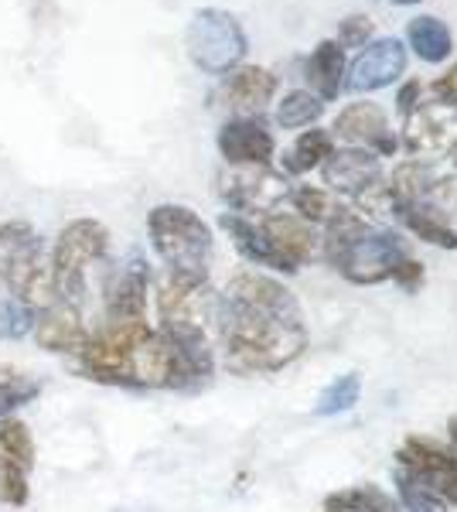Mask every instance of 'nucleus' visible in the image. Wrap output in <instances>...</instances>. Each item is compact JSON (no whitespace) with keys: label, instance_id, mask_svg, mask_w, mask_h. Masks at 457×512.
I'll return each instance as SVG.
<instances>
[{"label":"nucleus","instance_id":"obj_23","mask_svg":"<svg viewBox=\"0 0 457 512\" xmlns=\"http://www.w3.org/2000/svg\"><path fill=\"white\" fill-rule=\"evenodd\" d=\"M400 219L406 222V229H410L413 236L423 239V243L430 246H440V250H457V229L447 222V216L434 205H403Z\"/></svg>","mask_w":457,"mask_h":512},{"label":"nucleus","instance_id":"obj_17","mask_svg":"<svg viewBox=\"0 0 457 512\" xmlns=\"http://www.w3.org/2000/svg\"><path fill=\"white\" fill-rule=\"evenodd\" d=\"M263 229V236L270 239V246L277 250L294 270H301L304 263L318 260L321 253V236L314 233L311 222L297 219L294 212H267L263 219H256Z\"/></svg>","mask_w":457,"mask_h":512},{"label":"nucleus","instance_id":"obj_11","mask_svg":"<svg viewBox=\"0 0 457 512\" xmlns=\"http://www.w3.org/2000/svg\"><path fill=\"white\" fill-rule=\"evenodd\" d=\"M331 137L342 140L348 147H362V151H372L376 158H393L400 151V140H396L393 127H389V117L379 103H352L338 113L335 127H331Z\"/></svg>","mask_w":457,"mask_h":512},{"label":"nucleus","instance_id":"obj_4","mask_svg":"<svg viewBox=\"0 0 457 512\" xmlns=\"http://www.w3.org/2000/svg\"><path fill=\"white\" fill-rule=\"evenodd\" d=\"M147 236L157 260L168 267V274L209 280L215 260L212 226L195 209L178 202H161L147 212Z\"/></svg>","mask_w":457,"mask_h":512},{"label":"nucleus","instance_id":"obj_18","mask_svg":"<svg viewBox=\"0 0 457 512\" xmlns=\"http://www.w3.org/2000/svg\"><path fill=\"white\" fill-rule=\"evenodd\" d=\"M277 96V76L263 65H239L222 82V99L236 117H260Z\"/></svg>","mask_w":457,"mask_h":512},{"label":"nucleus","instance_id":"obj_3","mask_svg":"<svg viewBox=\"0 0 457 512\" xmlns=\"http://www.w3.org/2000/svg\"><path fill=\"white\" fill-rule=\"evenodd\" d=\"M0 277L14 301L38 311L58 301L52 277V246L31 222L7 219L0 222Z\"/></svg>","mask_w":457,"mask_h":512},{"label":"nucleus","instance_id":"obj_14","mask_svg":"<svg viewBox=\"0 0 457 512\" xmlns=\"http://www.w3.org/2000/svg\"><path fill=\"white\" fill-rule=\"evenodd\" d=\"M93 328L86 325V315L76 304L55 301L52 308L38 311L35 328H31V338L41 352L48 355H65V359H76V355L86 349Z\"/></svg>","mask_w":457,"mask_h":512},{"label":"nucleus","instance_id":"obj_31","mask_svg":"<svg viewBox=\"0 0 457 512\" xmlns=\"http://www.w3.org/2000/svg\"><path fill=\"white\" fill-rule=\"evenodd\" d=\"M35 311L31 308H24L21 301H14L11 294H7V301L0 304V335H7V338H24L35 328Z\"/></svg>","mask_w":457,"mask_h":512},{"label":"nucleus","instance_id":"obj_13","mask_svg":"<svg viewBox=\"0 0 457 512\" xmlns=\"http://www.w3.org/2000/svg\"><path fill=\"white\" fill-rule=\"evenodd\" d=\"M215 144L229 168H270L277 154V140L260 117H232L222 123Z\"/></svg>","mask_w":457,"mask_h":512},{"label":"nucleus","instance_id":"obj_25","mask_svg":"<svg viewBox=\"0 0 457 512\" xmlns=\"http://www.w3.org/2000/svg\"><path fill=\"white\" fill-rule=\"evenodd\" d=\"M0 454L11 458L24 472L35 468V434H31V427L21 417H0Z\"/></svg>","mask_w":457,"mask_h":512},{"label":"nucleus","instance_id":"obj_7","mask_svg":"<svg viewBox=\"0 0 457 512\" xmlns=\"http://www.w3.org/2000/svg\"><path fill=\"white\" fill-rule=\"evenodd\" d=\"M185 48L195 69L205 76H229L246 59L249 38L239 24L236 14L222 11V7H198L188 21Z\"/></svg>","mask_w":457,"mask_h":512},{"label":"nucleus","instance_id":"obj_6","mask_svg":"<svg viewBox=\"0 0 457 512\" xmlns=\"http://www.w3.org/2000/svg\"><path fill=\"white\" fill-rule=\"evenodd\" d=\"M157 332L168 338H212L219 294L209 280L164 274L157 284Z\"/></svg>","mask_w":457,"mask_h":512},{"label":"nucleus","instance_id":"obj_29","mask_svg":"<svg viewBox=\"0 0 457 512\" xmlns=\"http://www.w3.org/2000/svg\"><path fill=\"white\" fill-rule=\"evenodd\" d=\"M393 482H396V495H400L396 502H400L403 512H451V506H444L434 492H427L423 485H417L410 475H403L400 468L393 472Z\"/></svg>","mask_w":457,"mask_h":512},{"label":"nucleus","instance_id":"obj_8","mask_svg":"<svg viewBox=\"0 0 457 512\" xmlns=\"http://www.w3.org/2000/svg\"><path fill=\"white\" fill-rule=\"evenodd\" d=\"M396 468L434 492L444 506H457V451L427 434H410L396 451Z\"/></svg>","mask_w":457,"mask_h":512},{"label":"nucleus","instance_id":"obj_20","mask_svg":"<svg viewBox=\"0 0 457 512\" xmlns=\"http://www.w3.org/2000/svg\"><path fill=\"white\" fill-rule=\"evenodd\" d=\"M304 79L307 89L321 99L331 103L345 89V48L335 38H324L314 45V52L304 59Z\"/></svg>","mask_w":457,"mask_h":512},{"label":"nucleus","instance_id":"obj_26","mask_svg":"<svg viewBox=\"0 0 457 512\" xmlns=\"http://www.w3.org/2000/svg\"><path fill=\"white\" fill-rule=\"evenodd\" d=\"M324 113V103L311 89H290V93L277 103V123L284 130H304L314 127Z\"/></svg>","mask_w":457,"mask_h":512},{"label":"nucleus","instance_id":"obj_24","mask_svg":"<svg viewBox=\"0 0 457 512\" xmlns=\"http://www.w3.org/2000/svg\"><path fill=\"white\" fill-rule=\"evenodd\" d=\"M324 512H403V509L386 489L365 482V485H352V489L331 492L324 499Z\"/></svg>","mask_w":457,"mask_h":512},{"label":"nucleus","instance_id":"obj_16","mask_svg":"<svg viewBox=\"0 0 457 512\" xmlns=\"http://www.w3.org/2000/svg\"><path fill=\"white\" fill-rule=\"evenodd\" d=\"M321 171H324V185H331V192L348 195L352 202L376 192L382 181H386L379 158L372 151H362V147H342V151L335 147V154L321 164Z\"/></svg>","mask_w":457,"mask_h":512},{"label":"nucleus","instance_id":"obj_28","mask_svg":"<svg viewBox=\"0 0 457 512\" xmlns=\"http://www.w3.org/2000/svg\"><path fill=\"white\" fill-rule=\"evenodd\" d=\"M287 202H290V209H294V216L304 219V222H311V226H324V219H328L331 209H335V205H331V198H328V192H321V188H314V185L290 188Z\"/></svg>","mask_w":457,"mask_h":512},{"label":"nucleus","instance_id":"obj_1","mask_svg":"<svg viewBox=\"0 0 457 512\" xmlns=\"http://www.w3.org/2000/svg\"><path fill=\"white\" fill-rule=\"evenodd\" d=\"M215 335L232 373H280L307 349L301 304L290 287L263 270H239L219 294Z\"/></svg>","mask_w":457,"mask_h":512},{"label":"nucleus","instance_id":"obj_37","mask_svg":"<svg viewBox=\"0 0 457 512\" xmlns=\"http://www.w3.org/2000/svg\"><path fill=\"white\" fill-rule=\"evenodd\" d=\"M451 448L457 451V417H454V424H451Z\"/></svg>","mask_w":457,"mask_h":512},{"label":"nucleus","instance_id":"obj_19","mask_svg":"<svg viewBox=\"0 0 457 512\" xmlns=\"http://www.w3.org/2000/svg\"><path fill=\"white\" fill-rule=\"evenodd\" d=\"M219 226L226 229L232 246L239 250L246 263H253V267H263V270H273V274H297L294 267L280 256L277 250L270 246V239L263 236L260 222L249 219V216H239V212H222L219 216Z\"/></svg>","mask_w":457,"mask_h":512},{"label":"nucleus","instance_id":"obj_30","mask_svg":"<svg viewBox=\"0 0 457 512\" xmlns=\"http://www.w3.org/2000/svg\"><path fill=\"white\" fill-rule=\"evenodd\" d=\"M28 499H31L28 472L14 465L11 458L0 454V502H4V506L21 509V506H28Z\"/></svg>","mask_w":457,"mask_h":512},{"label":"nucleus","instance_id":"obj_10","mask_svg":"<svg viewBox=\"0 0 457 512\" xmlns=\"http://www.w3.org/2000/svg\"><path fill=\"white\" fill-rule=\"evenodd\" d=\"M403 147L413 158H434L457 147V106L420 103L410 117H403Z\"/></svg>","mask_w":457,"mask_h":512},{"label":"nucleus","instance_id":"obj_2","mask_svg":"<svg viewBox=\"0 0 457 512\" xmlns=\"http://www.w3.org/2000/svg\"><path fill=\"white\" fill-rule=\"evenodd\" d=\"M321 253L345 280L362 287L389 280L396 263L403 256H410L400 233L372 229L362 212H355L352 205H335L331 216L324 219Z\"/></svg>","mask_w":457,"mask_h":512},{"label":"nucleus","instance_id":"obj_27","mask_svg":"<svg viewBox=\"0 0 457 512\" xmlns=\"http://www.w3.org/2000/svg\"><path fill=\"white\" fill-rule=\"evenodd\" d=\"M362 396V379L359 373H345L338 379H331L328 386L321 390L318 403H314V414L318 417H338V414H348V410L359 403Z\"/></svg>","mask_w":457,"mask_h":512},{"label":"nucleus","instance_id":"obj_38","mask_svg":"<svg viewBox=\"0 0 457 512\" xmlns=\"http://www.w3.org/2000/svg\"><path fill=\"white\" fill-rule=\"evenodd\" d=\"M7 301V287H4V277H0V304Z\"/></svg>","mask_w":457,"mask_h":512},{"label":"nucleus","instance_id":"obj_34","mask_svg":"<svg viewBox=\"0 0 457 512\" xmlns=\"http://www.w3.org/2000/svg\"><path fill=\"white\" fill-rule=\"evenodd\" d=\"M420 99H423V82L420 79L403 82L400 93H396V110H400V117H410V113L420 106Z\"/></svg>","mask_w":457,"mask_h":512},{"label":"nucleus","instance_id":"obj_36","mask_svg":"<svg viewBox=\"0 0 457 512\" xmlns=\"http://www.w3.org/2000/svg\"><path fill=\"white\" fill-rule=\"evenodd\" d=\"M21 373L14 366H0V390H4L7 383H11V379H18Z\"/></svg>","mask_w":457,"mask_h":512},{"label":"nucleus","instance_id":"obj_33","mask_svg":"<svg viewBox=\"0 0 457 512\" xmlns=\"http://www.w3.org/2000/svg\"><path fill=\"white\" fill-rule=\"evenodd\" d=\"M389 280H396L403 291H417V287L423 284V263L413 260V256H403V260L396 263V270H393V277H389Z\"/></svg>","mask_w":457,"mask_h":512},{"label":"nucleus","instance_id":"obj_39","mask_svg":"<svg viewBox=\"0 0 457 512\" xmlns=\"http://www.w3.org/2000/svg\"><path fill=\"white\" fill-rule=\"evenodd\" d=\"M393 4H400V7H413V4H420V0H393Z\"/></svg>","mask_w":457,"mask_h":512},{"label":"nucleus","instance_id":"obj_41","mask_svg":"<svg viewBox=\"0 0 457 512\" xmlns=\"http://www.w3.org/2000/svg\"><path fill=\"white\" fill-rule=\"evenodd\" d=\"M451 212H457V195H454V209Z\"/></svg>","mask_w":457,"mask_h":512},{"label":"nucleus","instance_id":"obj_12","mask_svg":"<svg viewBox=\"0 0 457 512\" xmlns=\"http://www.w3.org/2000/svg\"><path fill=\"white\" fill-rule=\"evenodd\" d=\"M345 89L352 93H376L403 79L406 72V45L400 38H372L359 48V55L348 65Z\"/></svg>","mask_w":457,"mask_h":512},{"label":"nucleus","instance_id":"obj_21","mask_svg":"<svg viewBox=\"0 0 457 512\" xmlns=\"http://www.w3.org/2000/svg\"><path fill=\"white\" fill-rule=\"evenodd\" d=\"M406 45H410L427 65H440L451 59L454 35L444 21L434 18V14H420V18H413L406 24Z\"/></svg>","mask_w":457,"mask_h":512},{"label":"nucleus","instance_id":"obj_32","mask_svg":"<svg viewBox=\"0 0 457 512\" xmlns=\"http://www.w3.org/2000/svg\"><path fill=\"white\" fill-rule=\"evenodd\" d=\"M372 35H376V24H372L369 14H348L342 21V28H338V45L342 48H362L369 45Z\"/></svg>","mask_w":457,"mask_h":512},{"label":"nucleus","instance_id":"obj_5","mask_svg":"<svg viewBox=\"0 0 457 512\" xmlns=\"http://www.w3.org/2000/svg\"><path fill=\"white\" fill-rule=\"evenodd\" d=\"M113 233L99 219H72L52 243V277L58 301L86 308L89 274L110 256Z\"/></svg>","mask_w":457,"mask_h":512},{"label":"nucleus","instance_id":"obj_40","mask_svg":"<svg viewBox=\"0 0 457 512\" xmlns=\"http://www.w3.org/2000/svg\"><path fill=\"white\" fill-rule=\"evenodd\" d=\"M451 154H454V168H457V147H454V151H451Z\"/></svg>","mask_w":457,"mask_h":512},{"label":"nucleus","instance_id":"obj_35","mask_svg":"<svg viewBox=\"0 0 457 512\" xmlns=\"http://www.w3.org/2000/svg\"><path fill=\"white\" fill-rule=\"evenodd\" d=\"M434 96L440 99V103L457 106V62L444 72V76H437V82H434Z\"/></svg>","mask_w":457,"mask_h":512},{"label":"nucleus","instance_id":"obj_22","mask_svg":"<svg viewBox=\"0 0 457 512\" xmlns=\"http://www.w3.org/2000/svg\"><path fill=\"white\" fill-rule=\"evenodd\" d=\"M331 154H335V137H331L328 130L311 127L287 147L280 164H284V175H307V171L321 168Z\"/></svg>","mask_w":457,"mask_h":512},{"label":"nucleus","instance_id":"obj_9","mask_svg":"<svg viewBox=\"0 0 457 512\" xmlns=\"http://www.w3.org/2000/svg\"><path fill=\"white\" fill-rule=\"evenodd\" d=\"M219 192L232 205V212L249 216V212H273L290 195L287 175L273 168H229L219 178Z\"/></svg>","mask_w":457,"mask_h":512},{"label":"nucleus","instance_id":"obj_15","mask_svg":"<svg viewBox=\"0 0 457 512\" xmlns=\"http://www.w3.org/2000/svg\"><path fill=\"white\" fill-rule=\"evenodd\" d=\"M147 301H151V270L137 256L103 284V321H147Z\"/></svg>","mask_w":457,"mask_h":512}]
</instances>
